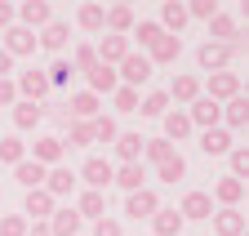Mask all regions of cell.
<instances>
[{"label": "cell", "instance_id": "obj_1", "mask_svg": "<svg viewBox=\"0 0 249 236\" xmlns=\"http://www.w3.org/2000/svg\"><path fill=\"white\" fill-rule=\"evenodd\" d=\"M151 63H147V54H124L120 58V72H116V80L124 85V90H138V85H147L151 80Z\"/></svg>", "mask_w": 249, "mask_h": 236}, {"label": "cell", "instance_id": "obj_2", "mask_svg": "<svg viewBox=\"0 0 249 236\" xmlns=\"http://www.w3.org/2000/svg\"><path fill=\"white\" fill-rule=\"evenodd\" d=\"M14 22L27 27V32H40V27L53 22V5H49V0H22V5L14 9Z\"/></svg>", "mask_w": 249, "mask_h": 236}, {"label": "cell", "instance_id": "obj_3", "mask_svg": "<svg viewBox=\"0 0 249 236\" xmlns=\"http://www.w3.org/2000/svg\"><path fill=\"white\" fill-rule=\"evenodd\" d=\"M76 183H85L89 192H107V187H111V161H103V156H85Z\"/></svg>", "mask_w": 249, "mask_h": 236}, {"label": "cell", "instance_id": "obj_4", "mask_svg": "<svg viewBox=\"0 0 249 236\" xmlns=\"http://www.w3.org/2000/svg\"><path fill=\"white\" fill-rule=\"evenodd\" d=\"M53 210H58V200H53L45 187H36V192L22 196V218H27V223H49Z\"/></svg>", "mask_w": 249, "mask_h": 236}, {"label": "cell", "instance_id": "obj_5", "mask_svg": "<svg viewBox=\"0 0 249 236\" xmlns=\"http://www.w3.org/2000/svg\"><path fill=\"white\" fill-rule=\"evenodd\" d=\"M240 94V76L236 72H209V103H218V107H223V103H231Z\"/></svg>", "mask_w": 249, "mask_h": 236}, {"label": "cell", "instance_id": "obj_6", "mask_svg": "<svg viewBox=\"0 0 249 236\" xmlns=\"http://www.w3.org/2000/svg\"><path fill=\"white\" fill-rule=\"evenodd\" d=\"M67 40H71V27L62 22V18H53L49 27H40V32H36V49H49V54H58V58H62V49H67Z\"/></svg>", "mask_w": 249, "mask_h": 236}, {"label": "cell", "instance_id": "obj_7", "mask_svg": "<svg viewBox=\"0 0 249 236\" xmlns=\"http://www.w3.org/2000/svg\"><path fill=\"white\" fill-rule=\"evenodd\" d=\"M93 54H98V63H103V67H120V58H124V54H134V45H129V36H111V32H107L98 45H93Z\"/></svg>", "mask_w": 249, "mask_h": 236}, {"label": "cell", "instance_id": "obj_8", "mask_svg": "<svg viewBox=\"0 0 249 236\" xmlns=\"http://www.w3.org/2000/svg\"><path fill=\"white\" fill-rule=\"evenodd\" d=\"M62 156H67V147H62V138H53V134H45V138H36V143H31V161H36V165H45V169L62 165Z\"/></svg>", "mask_w": 249, "mask_h": 236}, {"label": "cell", "instance_id": "obj_9", "mask_svg": "<svg viewBox=\"0 0 249 236\" xmlns=\"http://www.w3.org/2000/svg\"><path fill=\"white\" fill-rule=\"evenodd\" d=\"M14 90H18V98H22V103H40V98L49 94V80H45V72L31 67V72H22V76L14 80Z\"/></svg>", "mask_w": 249, "mask_h": 236}, {"label": "cell", "instance_id": "obj_10", "mask_svg": "<svg viewBox=\"0 0 249 236\" xmlns=\"http://www.w3.org/2000/svg\"><path fill=\"white\" fill-rule=\"evenodd\" d=\"M231 45H213V40H205L200 49H196V63L205 67V72H227V63H231Z\"/></svg>", "mask_w": 249, "mask_h": 236}, {"label": "cell", "instance_id": "obj_11", "mask_svg": "<svg viewBox=\"0 0 249 236\" xmlns=\"http://www.w3.org/2000/svg\"><path fill=\"white\" fill-rule=\"evenodd\" d=\"M182 111H187V121H192V129H213V125H218V116H223V107L209 103L205 94H200L192 107H182Z\"/></svg>", "mask_w": 249, "mask_h": 236}, {"label": "cell", "instance_id": "obj_12", "mask_svg": "<svg viewBox=\"0 0 249 236\" xmlns=\"http://www.w3.org/2000/svg\"><path fill=\"white\" fill-rule=\"evenodd\" d=\"M218 125H223L227 134L245 129V125H249V98H245V94H236L231 103H223V116H218Z\"/></svg>", "mask_w": 249, "mask_h": 236}, {"label": "cell", "instance_id": "obj_13", "mask_svg": "<svg viewBox=\"0 0 249 236\" xmlns=\"http://www.w3.org/2000/svg\"><path fill=\"white\" fill-rule=\"evenodd\" d=\"M156 210H160V196H156L151 187H142V192H129V196H124V214H129V218H151Z\"/></svg>", "mask_w": 249, "mask_h": 236}, {"label": "cell", "instance_id": "obj_14", "mask_svg": "<svg viewBox=\"0 0 249 236\" xmlns=\"http://www.w3.org/2000/svg\"><path fill=\"white\" fill-rule=\"evenodd\" d=\"M111 183L129 196V192H142L147 187V169H142V161H134V165H120V169H111Z\"/></svg>", "mask_w": 249, "mask_h": 236}, {"label": "cell", "instance_id": "obj_15", "mask_svg": "<svg viewBox=\"0 0 249 236\" xmlns=\"http://www.w3.org/2000/svg\"><path fill=\"white\" fill-rule=\"evenodd\" d=\"M45 192H49L53 200L71 196V192H76V174H71L67 165H53V169H45Z\"/></svg>", "mask_w": 249, "mask_h": 236}, {"label": "cell", "instance_id": "obj_16", "mask_svg": "<svg viewBox=\"0 0 249 236\" xmlns=\"http://www.w3.org/2000/svg\"><path fill=\"white\" fill-rule=\"evenodd\" d=\"M5 54L9 58H27V54H36V32H27V27H9L5 32Z\"/></svg>", "mask_w": 249, "mask_h": 236}, {"label": "cell", "instance_id": "obj_17", "mask_svg": "<svg viewBox=\"0 0 249 236\" xmlns=\"http://www.w3.org/2000/svg\"><path fill=\"white\" fill-rule=\"evenodd\" d=\"M178 54H182V40L178 36H160V40L147 49V63L151 67H169V63H178Z\"/></svg>", "mask_w": 249, "mask_h": 236}, {"label": "cell", "instance_id": "obj_18", "mask_svg": "<svg viewBox=\"0 0 249 236\" xmlns=\"http://www.w3.org/2000/svg\"><path fill=\"white\" fill-rule=\"evenodd\" d=\"M187 22H192V18H187V5H182V0H165V5H160V32L165 36H178Z\"/></svg>", "mask_w": 249, "mask_h": 236}, {"label": "cell", "instance_id": "obj_19", "mask_svg": "<svg viewBox=\"0 0 249 236\" xmlns=\"http://www.w3.org/2000/svg\"><path fill=\"white\" fill-rule=\"evenodd\" d=\"M209 36H213V45H240V27H236V18H227V14H213L209 18Z\"/></svg>", "mask_w": 249, "mask_h": 236}, {"label": "cell", "instance_id": "obj_20", "mask_svg": "<svg viewBox=\"0 0 249 236\" xmlns=\"http://www.w3.org/2000/svg\"><path fill=\"white\" fill-rule=\"evenodd\" d=\"M178 214H182V223H187V218H213V200H209V192H187L182 205H178Z\"/></svg>", "mask_w": 249, "mask_h": 236}, {"label": "cell", "instance_id": "obj_21", "mask_svg": "<svg viewBox=\"0 0 249 236\" xmlns=\"http://www.w3.org/2000/svg\"><path fill=\"white\" fill-rule=\"evenodd\" d=\"M134 22H138V18H134L129 5H111V9L103 14V27H107L111 36H129V32H134Z\"/></svg>", "mask_w": 249, "mask_h": 236}, {"label": "cell", "instance_id": "obj_22", "mask_svg": "<svg viewBox=\"0 0 249 236\" xmlns=\"http://www.w3.org/2000/svg\"><path fill=\"white\" fill-rule=\"evenodd\" d=\"M62 121H93L98 116V98H93L89 90H80V94H71V107L67 111H58Z\"/></svg>", "mask_w": 249, "mask_h": 236}, {"label": "cell", "instance_id": "obj_23", "mask_svg": "<svg viewBox=\"0 0 249 236\" xmlns=\"http://www.w3.org/2000/svg\"><path fill=\"white\" fill-rule=\"evenodd\" d=\"M209 200H223V210H240V200H245V183H240V179H218Z\"/></svg>", "mask_w": 249, "mask_h": 236}, {"label": "cell", "instance_id": "obj_24", "mask_svg": "<svg viewBox=\"0 0 249 236\" xmlns=\"http://www.w3.org/2000/svg\"><path fill=\"white\" fill-rule=\"evenodd\" d=\"M85 76H89V94H93V98H103V94H116V90H120L116 67H103V63H98V67L85 72Z\"/></svg>", "mask_w": 249, "mask_h": 236}, {"label": "cell", "instance_id": "obj_25", "mask_svg": "<svg viewBox=\"0 0 249 236\" xmlns=\"http://www.w3.org/2000/svg\"><path fill=\"white\" fill-rule=\"evenodd\" d=\"M169 103H196L205 90H200V76H174V85H169Z\"/></svg>", "mask_w": 249, "mask_h": 236}, {"label": "cell", "instance_id": "obj_26", "mask_svg": "<svg viewBox=\"0 0 249 236\" xmlns=\"http://www.w3.org/2000/svg\"><path fill=\"white\" fill-rule=\"evenodd\" d=\"M160 125H165V143H182L187 134H192V121H187V111H182V107L165 111V116H160Z\"/></svg>", "mask_w": 249, "mask_h": 236}, {"label": "cell", "instance_id": "obj_27", "mask_svg": "<svg viewBox=\"0 0 249 236\" xmlns=\"http://www.w3.org/2000/svg\"><path fill=\"white\" fill-rule=\"evenodd\" d=\"M80 214L76 210H53L49 214V236H80Z\"/></svg>", "mask_w": 249, "mask_h": 236}, {"label": "cell", "instance_id": "obj_28", "mask_svg": "<svg viewBox=\"0 0 249 236\" xmlns=\"http://www.w3.org/2000/svg\"><path fill=\"white\" fill-rule=\"evenodd\" d=\"M213 232L218 236H245V214L240 210H213Z\"/></svg>", "mask_w": 249, "mask_h": 236}, {"label": "cell", "instance_id": "obj_29", "mask_svg": "<svg viewBox=\"0 0 249 236\" xmlns=\"http://www.w3.org/2000/svg\"><path fill=\"white\" fill-rule=\"evenodd\" d=\"M200 152H205V156H227V152H231V134H227L223 125L205 129V134H200Z\"/></svg>", "mask_w": 249, "mask_h": 236}, {"label": "cell", "instance_id": "obj_30", "mask_svg": "<svg viewBox=\"0 0 249 236\" xmlns=\"http://www.w3.org/2000/svg\"><path fill=\"white\" fill-rule=\"evenodd\" d=\"M14 179H18L22 192H36V187H45V165H36V161H18V165H14Z\"/></svg>", "mask_w": 249, "mask_h": 236}, {"label": "cell", "instance_id": "obj_31", "mask_svg": "<svg viewBox=\"0 0 249 236\" xmlns=\"http://www.w3.org/2000/svg\"><path fill=\"white\" fill-rule=\"evenodd\" d=\"M76 214H80V218H93V223H98V218L107 214V196H103V192H89V187H85V192H80V205H76Z\"/></svg>", "mask_w": 249, "mask_h": 236}, {"label": "cell", "instance_id": "obj_32", "mask_svg": "<svg viewBox=\"0 0 249 236\" xmlns=\"http://www.w3.org/2000/svg\"><path fill=\"white\" fill-rule=\"evenodd\" d=\"M40 121H45V107L40 103H22V98L14 103V125L18 129H36Z\"/></svg>", "mask_w": 249, "mask_h": 236}, {"label": "cell", "instance_id": "obj_33", "mask_svg": "<svg viewBox=\"0 0 249 236\" xmlns=\"http://www.w3.org/2000/svg\"><path fill=\"white\" fill-rule=\"evenodd\" d=\"M142 134H116V156H120V165H134L138 156H142Z\"/></svg>", "mask_w": 249, "mask_h": 236}, {"label": "cell", "instance_id": "obj_34", "mask_svg": "<svg viewBox=\"0 0 249 236\" xmlns=\"http://www.w3.org/2000/svg\"><path fill=\"white\" fill-rule=\"evenodd\" d=\"M151 227H156V236H182V214L178 210H156Z\"/></svg>", "mask_w": 249, "mask_h": 236}, {"label": "cell", "instance_id": "obj_35", "mask_svg": "<svg viewBox=\"0 0 249 236\" xmlns=\"http://www.w3.org/2000/svg\"><path fill=\"white\" fill-rule=\"evenodd\" d=\"M165 32H160V22H151V18H142V22H134V32H129V45L138 40V49H151L156 40H160Z\"/></svg>", "mask_w": 249, "mask_h": 236}, {"label": "cell", "instance_id": "obj_36", "mask_svg": "<svg viewBox=\"0 0 249 236\" xmlns=\"http://www.w3.org/2000/svg\"><path fill=\"white\" fill-rule=\"evenodd\" d=\"M103 5H80L76 9V27H80V32H103Z\"/></svg>", "mask_w": 249, "mask_h": 236}, {"label": "cell", "instance_id": "obj_37", "mask_svg": "<svg viewBox=\"0 0 249 236\" xmlns=\"http://www.w3.org/2000/svg\"><path fill=\"white\" fill-rule=\"evenodd\" d=\"M89 129H93V143H116V134H120V125H116V116H93L89 121Z\"/></svg>", "mask_w": 249, "mask_h": 236}, {"label": "cell", "instance_id": "obj_38", "mask_svg": "<svg viewBox=\"0 0 249 236\" xmlns=\"http://www.w3.org/2000/svg\"><path fill=\"white\" fill-rule=\"evenodd\" d=\"M165 111H169V94H165V90H151V94L138 103V116H156V121H160Z\"/></svg>", "mask_w": 249, "mask_h": 236}, {"label": "cell", "instance_id": "obj_39", "mask_svg": "<svg viewBox=\"0 0 249 236\" xmlns=\"http://www.w3.org/2000/svg\"><path fill=\"white\" fill-rule=\"evenodd\" d=\"M156 174H160V183H182V179H187V161L174 152L169 161H160V165H156Z\"/></svg>", "mask_w": 249, "mask_h": 236}, {"label": "cell", "instance_id": "obj_40", "mask_svg": "<svg viewBox=\"0 0 249 236\" xmlns=\"http://www.w3.org/2000/svg\"><path fill=\"white\" fill-rule=\"evenodd\" d=\"M71 76H76V67L67 63V58H53V63L45 67V80H49V90H53V85H71Z\"/></svg>", "mask_w": 249, "mask_h": 236}, {"label": "cell", "instance_id": "obj_41", "mask_svg": "<svg viewBox=\"0 0 249 236\" xmlns=\"http://www.w3.org/2000/svg\"><path fill=\"white\" fill-rule=\"evenodd\" d=\"M0 161H5V165H18V161H27V143L22 138H0Z\"/></svg>", "mask_w": 249, "mask_h": 236}, {"label": "cell", "instance_id": "obj_42", "mask_svg": "<svg viewBox=\"0 0 249 236\" xmlns=\"http://www.w3.org/2000/svg\"><path fill=\"white\" fill-rule=\"evenodd\" d=\"M89 143H93L89 121H67V143H62V147H89Z\"/></svg>", "mask_w": 249, "mask_h": 236}, {"label": "cell", "instance_id": "obj_43", "mask_svg": "<svg viewBox=\"0 0 249 236\" xmlns=\"http://www.w3.org/2000/svg\"><path fill=\"white\" fill-rule=\"evenodd\" d=\"M227 165H231V174H227V179H249V147H231V152H227Z\"/></svg>", "mask_w": 249, "mask_h": 236}, {"label": "cell", "instance_id": "obj_44", "mask_svg": "<svg viewBox=\"0 0 249 236\" xmlns=\"http://www.w3.org/2000/svg\"><path fill=\"white\" fill-rule=\"evenodd\" d=\"M142 156H147L151 165H160V161L174 156V143H165V138H147V143H142Z\"/></svg>", "mask_w": 249, "mask_h": 236}, {"label": "cell", "instance_id": "obj_45", "mask_svg": "<svg viewBox=\"0 0 249 236\" xmlns=\"http://www.w3.org/2000/svg\"><path fill=\"white\" fill-rule=\"evenodd\" d=\"M67 63H71L76 72H93V67H98V54H93V45H76Z\"/></svg>", "mask_w": 249, "mask_h": 236}, {"label": "cell", "instance_id": "obj_46", "mask_svg": "<svg viewBox=\"0 0 249 236\" xmlns=\"http://www.w3.org/2000/svg\"><path fill=\"white\" fill-rule=\"evenodd\" d=\"M111 107L116 111H138V90H124V85H120V90L111 94Z\"/></svg>", "mask_w": 249, "mask_h": 236}, {"label": "cell", "instance_id": "obj_47", "mask_svg": "<svg viewBox=\"0 0 249 236\" xmlns=\"http://www.w3.org/2000/svg\"><path fill=\"white\" fill-rule=\"evenodd\" d=\"M218 14V0H192V5H187V18H200V22H209Z\"/></svg>", "mask_w": 249, "mask_h": 236}, {"label": "cell", "instance_id": "obj_48", "mask_svg": "<svg viewBox=\"0 0 249 236\" xmlns=\"http://www.w3.org/2000/svg\"><path fill=\"white\" fill-rule=\"evenodd\" d=\"M0 236H27V218L22 214H5L0 218Z\"/></svg>", "mask_w": 249, "mask_h": 236}, {"label": "cell", "instance_id": "obj_49", "mask_svg": "<svg viewBox=\"0 0 249 236\" xmlns=\"http://www.w3.org/2000/svg\"><path fill=\"white\" fill-rule=\"evenodd\" d=\"M93 236H124V227H120V218H98V223H93Z\"/></svg>", "mask_w": 249, "mask_h": 236}, {"label": "cell", "instance_id": "obj_50", "mask_svg": "<svg viewBox=\"0 0 249 236\" xmlns=\"http://www.w3.org/2000/svg\"><path fill=\"white\" fill-rule=\"evenodd\" d=\"M18 103V90H14V80L5 76V80H0V107H14Z\"/></svg>", "mask_w": 249, "mask_h": 236}, {"label": "cell", "instance_id": "obj_51", "mask_svg": "<svg viewBox=\"0 0 249 236\" xmlns=\"http://www.w3.org/2000/svg\"><path fill=\"white\" fill-rule=\"evenodd\" d=\"M9 27H14V5L0 0V32H9Z\"/></svg>", "mask_w": 249, "mask_h": 236}, {"label": "cell", "instance_id": "obj_52", "mask_svg": "<svg viewBox=\"0 0 249 236\" xmlns=\"http://www.w3.org/2000/svg\"><path fill=\"white\" fill-rule=\"evenodd\" d=\"M9 72H14V58H9V54H5V49H0V80H5V76H9Z\"/></svg>", "mask_w": 249, "mask_h": 236}, {"label": "cell", "instance_id": "obj_53", "mask_svg": "<svg viewBox=\"0 0 249 236\" xmlns=\"http://www.w3.org/2000/svg\"><path fill=\"white\" fill-rule=\"evenodd\" d=\"M27 236H49V223H27Z\"/></svg>", "mask_w": 249, "mask_h": 236}]
</instances>
